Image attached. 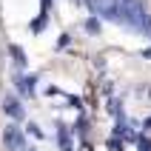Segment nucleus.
<instances>
[{
    "instance_id": "obj_1",
    "label": "nucleus",
    "mask_w": 151,
    "mask_h": 151,
    "mask_svg": "<svg viewBox=\"0 0 151 151\" xmlns=\"http://www.w3.org/2000/svg\"><path fill=\"white\" fill-rule=\"evenodd\" d=\"M148 14H151V0H148Z\"/></svg>"
}]
</instances>
